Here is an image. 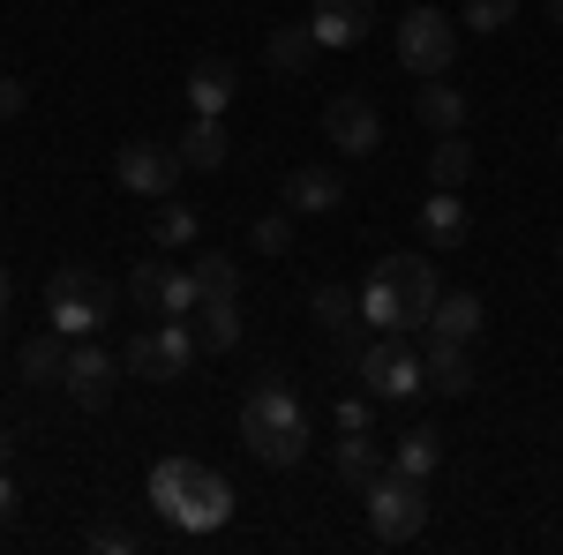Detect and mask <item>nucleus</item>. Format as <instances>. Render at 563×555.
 <instances>
[{"label": "nucleus", "mask_w": 563, "mask_h": 555, "mask_svg": "<svg viewBox=\"0 0 563 555\" xmlns=\"http://www.w3.org/2000/svg\"><path fill=\"white\" fill-rule=\"evenodd\" d=\"M368 533L384 541V548H398V541H421V525H429V480H413V473L384 466L368 488Z\"/></svg>", "instance_id": "39448f33"}, {"label": "nucleus", "mask_w": 563, "mask_h": 555, "mask_svg": "<svg viewBox=\"0 0 563 555\" xmlns=\"http://www.w3.org/2000/svg\"><path fill=\"white\" fill-rule=\"evenodd\" d=\"M459 60V23H443V8H406L398 15V68L406 76H451Z\"/></svg>", "instance_id": "6e6552de"}, {"label": "nucleus", "mask_w": 563, "mask_h": 555, "mask_svg": "<svg viewBox=\"0 0 563 555\" xmlns=\"http://www.w3.org/2000/svg\"><path fill=\"white\" fill-rule=\"evenodd\" d=\"M249 241H256V256H286L294 248V211H263L249 225Z\"/></svg>", "instance_id": "c756f323"}, {"label": "nucleus", "mask_w": 563, "mask_h": 555, "mask_svg": "<svg viewBox=\"0 0 563 555\" xmlns=\"http://www.w3.org/2000/svg\"><path fill=\"white\" fill-rule=\"evenodd\" d=\"M196 345L203 353H233L241 345V300H203L196 308Z\"/></svg>", "instance_id": "412c9836"}, {"label": "nucleus", "mask_w": 563, "mask_h": 555, "mask_svg": "<svg viewBox=\"0 0 563 555\" xmlns=\"http://www.w3.org/2000/svg\"><path fill=\"white\" fill-rule=\"evenodd\" d=\"M158 293H166V263H158V256L135 263V270H129V300L143 308V315H158Z\"/></svg>", "instance_id": "7c9ffc66"}, {"label": "nucleus", "mask_w": 563, "mask_h": 555, "mask_svg": "<svg viewBox=\"0 0 563 555\" xmlns=\"http://www.w3.org/2000/svg\"><path fill=\"white\" fill-rule=\"evenodd\" d=\"M368 406H376L368 390H361V398H346V406H339V428H368Z\"/></svg>", "instance_id": "f704fd0d"}, {"label": "nucleus", "mask_w": 563, "mask_h": 555, "mask_svg": "<svg viewBox=\"0 0 563 555\" xmlns=\"http://www.w3.org/2000/svg\"><path fill=\"white\" fill-rule=\"evenodd\" d=\"M90 548H98V555H129L135 533H121V525H98V533H90Z\"/></svg>", "instance_id": "473e14b6"}, {"label": "nucleus", "mask_w": 563, "mask_h": 555, "mask_svg": "<svg viewBox=\"0 0 563 555\" xmlns=\"http://www.w3.org/2000/svg\"><path fill=\"white\" fill-rule=\"evenodd\" d=\"M113 384H121V360H113L98 338H76V345H68V376H60V390H68L84 413H98V406L113 398Z\"/></svg>", "instance_id": "9b49d317"}, {"label": "nucleus", "mask_w": 563, "mask_h": 555, "mask_svg": "<svg viewBox=\"0 0 563 555\" xmlns=\"http://www.w3.org/2000/svg\"><path fill=\"white\" fill-rule=\"evenodd\" d=\"M233 90H241V76H233V60H196L188 68V113H225L233 106Z\"/></svg>", "instance_id": "a211bd4d"}, {"label": "nucleus", "mask_w": 563, "mask_h": 555, "mask_svg": "<svg viewBox=\"0 0 563 555\" xmlns=\"http://www.w3.org/2000/svg\"><path fill=\"white\" fill-rule=\"evenodd\" d=\"M241 443L256 451V466L286 473L308 458V443H316V413L301 406V390L286 384V376H263L249 398H241Z\"/></svg>", "instance_id": "f257e3e1"}, {"label": "nucleus", "mask_w": 563, "mask_h": 555, "mask_svg": "<svg viewBox=\"0 0 563 555\" xmlns=\"http://www.w3.org/2000/svg\"><path fill=\"white\" fill-rule=\"evenodd\" d=\"M316 31L308 23H286V31H271V45H263V60H271V76H286V84H308V68H316Z\"/></svg>", "instance_id": "f3484780"}, {"label": "nucleus", "mask_w": 563, "mask_h": 555, "mask_svg": "<svg viewBox=\"0 0 563 555\" xmlns=\"http://www.w3.org/2000/svg\"><path fill=\"white\" fill-rule=\"evenodd\" d=\"M196 308H203V293H196V270H174V263H166V293H158V315H166V323H196Z\"/></svg>", "instance_id": "c85d7f7f"}, {"label": "nucleus", "mask_w": 563, "mask_h": 555, "mask_svg": "<svg viewBox=\"0 0 563 555\" xmlns=\"http://www.w3.org/2000/svg\"><path fill=\"white\" fill-rule=\"evenodd\" d=\"M339 203H346V180L331 166H294L286 173V211L294 218H331Z\"/></svg>", "instance_id": "ddd939ff"}, {"label": "nucleus", "mask_w": 563, "mask_h": 555, "mask_svg": "<svg viewBox=\"0 0 563 555\" xmlns=\"http://www.w3.org/2000/svg\"><path fill=\"white\" fill-rule=\"evenodd\" d=\"M8 300H15V278H8V263H0V315H8Z\"/></svg>", "instance_id": "e433bc0d"}, {"label": "nucleus", "mask_w": 563, "mask_h": 555, "mask_svg": "<svg viewBox=\"0 0 563 555\" xmlns=\"http://www.w3.org/2000/svg\"><path fill=\"white\" fill-rule=\"evenodd\" d=\"M151 241L174 256V248H188L196 241V211L188 203H174V196H158V218H151Z\"/></svg>", "instance_id": "cd10ccee"}, {"label": "nucleus", "mask_w": 563, "mask_h": 555, "mask_svg": "<svg viewBox=\"0 0 563 555\" xmlns=\"http://www.w3.org/2000/svg\"><path fill=\"white\" fill-rule=\"evenodd\" d=\"M188 270H196V293L203 300H241V263L233 256H196Z\"/></svg>", "instance_id": "bb28decb"}, {"label": "nucleus", "mask_w": 563, "mask_h": 555, "mask_svg": "<svg viewBox=\"0 0 563 555\" xmlns=\"http://www.w3.org/2000/svg\"><path fill=\"white\" fill-rule=\"evenodd\" d=\"M466 23L474 31H511L519 23V0H466Z\"/></svg>", "instance_id": "2f4dec72"}, {"label": "nucleus", "mask_w": 563, "mask_h": 555, "mask_svg": "<svg viewBox=\"0 0 563 555\" xmlns=\"http://www.w3.org/2000/svg\"><path fill=\"white\" fill-rule=\"evenodd\" d=\"M196 353H203V345H196V323H166V315H158L151 331H135V338H129L121 368L143 376V384H180V376L196 368Z\"/></svg>", "instance_id": "0eeeda50"}, {"label": "nucleus", "mask_w": 563, "mask_h": 555, "mask_svg": "<svg viewBox=\"0 0 563 555\" xmlns=\"http://www.w3.org/2000/svg\"><path fill=\"white\" fill-rule=\"evenodd\" d=\"M556 143H563V129H556Z\"/></svg>", "instance_id": "a19ab883"}, {"label": "nucleus", "mask_w": 563, "mask_h": 555, "mask_svg": "<svg viewBox=\"0 0 563 555\" xmlns=\"http://www.w3.org/2000/svg\"><path fill=\"white\" fill-rule=\"evenodd\" d=\"M353 376L368 398H413V390H429V368H421V353L406 345V331H376V338L361 345V360H353Z\"/></svg>", "instance_id": "423d86ee"}, {"label": "nucleus", "mask_w": 563, "mask_h": 555, "mask_svg": "<svg viewBox=\"0 0 563 555\" xmlns=\"http://www.w3.org/2000/svg\"><path fill=\"white\" fill-rule=\"evenodd\" d=\"M174 151H180V166H188V173H218V166H225V151H233V135H225L218 113H196V121L174 135Z\"/></svg>", "instance_id": "dca6fc26"}, {"label": "nucleus", "mask_w": 563, "mask_h": 555, "mask_svg": "<svg viewBox=\"0 0 563 555\" xmlns=\"http://www.w3.org/2000/svg\"><path fill=\"white\" fill-rule=\"evenodd\" d=\"M15 518V480H8V466H0V525Z\"/></svg>", "instance_id": "c9c22d12"}, {"label": "nucleus", "mask_w": 563, "mask_h": 555, "mask_svg": "<svg viewBox=\"0 0 563 555\" xmlns=\"http://www.w3.org/2000/svg\"><path fill=\"white\" fill-rule=\"evenodd\" d=\"M421 233L443 241V248H451V241H466V203H459V188H435L429 203H421Z\"/></svg>", "instance_id": "393cba45"}, {"label": "nucleus", "mask_w": 563, "mask_h": 555, "mask_svg": "<svg viewBox=\"0 0 563 555\" xmlns=\"http://www.w3.org/2000/svg\"><path fill=\"white\" fill-rule=\"evenodd\" d=\"M384 466H390V451L368 435V428H339V443H331V473H339L346 488H368Z\"/></svg>", "instance_id": "4468645a"}, {"label": "nucleus", "mask_w": 563, "mask_h": 555, "mask_svg": "<svg viewBox=\"0 0 563 555\" xmlns=\"http://www.w3.org/2000/svg\"><path fill=\"white\" fill-rule=\"evenodd\" d=\"M421 368H429V390H443V398H466V390L481 384V376H474V353H466L459 338H435V331H429Z\"/></svg>", "instance_id": "2eb2a0df"}, {"label": "nucleus", "mask_w": 563, "mask_h": 555, "mask_svg": "<svg viewBox=\"0 0 563 555\" xmlns=\"http://www.w3.org/2000/svg\"><path fill=\"white\" fill-rule=\"evenodd\" d=\"M413 113H421L435 135H459V129H466V90L443 84V76H429V84L413 90Z\"/></svg>", "instance_id": "6ab92c4d"}, {"label": "nucleus", "mask_w": 563, "mask_h": 555, "mask_svg": "<svg viewBox=\"0 0 563 555\" xmlns=\"http://www.w3.org/2000/svg\"><path fill=\"white\" fill-rule=\"evenodd\" d=\"M308 308H316V323H323L331 338L368 331V323H361V293H346V286H316V300H308Z\"/></svg>", "instance_id": "b1692460"}, {"label": "nucleus", "mask_w": 563, "mask_h": 555, "mask_svg": "<svg viewBox=\"0 0 563 555\" xmlns=\"http://www.w3.org/2000/svg\"><path fill=\"white\" fill-rule=\"evenodd\" d=\"M474 173V151H466V135H435L429 143V180L435 188H459Z\"/></svg>", "instance_id": "a878e982"}, {"label": "nucleus", "mask_w": 563, "mask_h": 555, "mask_svg": "<svg viewBox=\"0 0 563 555\" xmlns=\"http://www.w3.org/2000/svg\"><path fill=\"white\" fill-rule=\"evenodd\" d=\"M68 345L76 338H60V331L45 323L38 338H23V376H31V384H60V376H68Z\"/></svg>", "instance_id": "4be33fe9"}, {"label": "nucleus", "mask_w": 563, "mask_h": 555, "mask_svg": "<svg viewBox=\"0 0 563 555\" xmlns=\"http://www.w3.org/2000/svg\"><path fill=\"white\" fill-rule=\"evenodd\" d=\"M368 23H376V0H316V15H308L316 45H331V53L361 45V38H368Z\"/></svg>", "instance_id": "f8f14e48"}, {"label": "nucleus", "mask_w": 563, "mask_h": 555, "mask_svg": "<svg viewBox=\"0 0 563 555\" xmlns=\"http://www.w3.org/2000/svg\"><path fill=\"white\" fill-rule=\"evenodd\" d=\"M323 143H339L346 158H368V151L384 143V113H376L361 90H339V98L323 106Z\"/></svg>", "instance_id": "9d476101"}, {"label": "nucleus", "mask_w": 563, "mask_h": 555, "mask_svg": "<svg viewBox=\"0 0 563 555\" xmlns=\"http://www.w3.org/2000/svg\"><path fill=\"white\" fill-rule=\"evenodd\" d=\"M549 23H563V0H549Z\"/></svg>", "instance_id": "58836bf2"}, {"label": "nucleus", "mask_w": 563, "mask_h": 555, "mask_svg": "<svg viewBox=\"0 0 563 555\" xmlns=\"http://www.w3.org/2000/svg\"><path fill=\"white\" fill-rule=\"evenodd\" d=\"M435 300V263L429 256H376L368 278H361V323L368 331H429Z\"/></svg>", "instance_id": "f03ea898"}, {"label": "nucleus", "mask_w": 563, "mask_h": 555, "mask_svg": "<svg viewBox=\"0 0 563 555\" xmlns=\"http://www.w3.org/2000/svg\"><path fill=\"white\" fill-rule=\"evenodd\" d=\"M23 98H31V90L15 84V76H0V121H15V113H23Z\"/></svg>", "instance_id": "72a5a7b5"}, {"label": "nucleus", "mask_w": 563, "mask_h": 555, "mask_svg": "<svg viewBox=\"0 0 563 555\" xmlns=\"http://www.w3.org/2000/svg\"><path fill=\"white\" fill-rule=\"evenodd\" d=\"M8 458H15V435H8V428H0V466H8Z\"/></svg>", "instance_id": "4c0bfd02"}, {"label": "nucleus", "mask_w": 563, "mask_h": 555, "mask_svg": "<svg viewBox=\"0 0 563 555\" xmlns=\"http://www.w3.org/2000/svg\"><path fill=\"white\" fill-rule=\"evenodd\" d=\"M106 315H113L106 278H98L90 263H60V270H53V286H45V323H53L60 338H98V331H106Z\"/></svg>", "instance_id": "20e7f679"}, {"label": "nucleus", "mask_w": 563, "mask_h": 555, "mask_svg": "<svg viewBox=\"0 0 563 555\" xmlns=\"http://www.w3.org/2000/svg\"><path fill=\"white\" fill-rule=\"evenodd\" d=\"M390 466L413 473V480H429V473L443 466V435H435V428H406V435L390 443Z\"/></svg>", "instance_id": "5701e85b"}, {"label": "nucleus", "mask_w": 563, "mask_h": 555, "mask_svg": "<svg viewBox=\"0 0 563 555\" xmlns=\"http://www.w3.org/2000/svg\"><path fill=\"white\" fill-rule=\"evenodd\" d=\"M481 315H488V308H481V293H443V300H435V315H429V331H435V338L474 345L481 338Z\"/></svg>", "instance_id": "aec40b11"}, {"label": "nucleus", "mask_w": 563, "mask_h": 555, "mask_svg": "<svg viewBox=\"0 0 563 555\" xmlns=\"http://www.w3.org/2000/svg\"><path fill=\"white\" fill-rule=\"evenodd\" d=\"M151 503L180 533H218L233 518V480L218 466H203V458H158L151 466Z\"/></svg>", "instance_id": "7ed1b4c3"}, {"label": "nucleus", "mask_w": 563, "mask_h": 555, "mask_svg": "<svg viewBox=\"0 0 563 555\" xmlns=\"http://www.w3.org/2000/svg\"><path fill=\"white\" fill-rule=\"evenodd\" d=\"M113 180L129 196H143V203H158V196H174V180H180V151L158 143V135H135V143L113 151Z\"/></svg>", "instance_id": "1a4fd4ad"}, {"label": "nucleus", "mask_w": 563, "mask_h": 555, "mask_svg": "<svg viewBox=\"0 0 563 555\" xmlns=\"http://www.w3.org/2000/svg\"><path fill=\"white\" fill-rule=\"evenodd\" d=\"M556 256H563V241H556Z\"/></svg>", "instance_id": "ea45409f"}]
</instances>
